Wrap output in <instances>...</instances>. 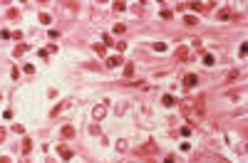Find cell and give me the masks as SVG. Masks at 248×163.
I'll return each instance as SVG.
<instances>
[{
  "instance_id": "13",
  "label": "cell",
  "mask_w": 248,
  "mask_h": 163,
  "mask_svg": "<svg viewBox=\"0 0 248 163\" xmlns=\"http://www.w3.org/2000/svg\"><path fill=\"white\" fill-rule=\"evenodd\" d=\"M30 148H33V141H30V138H28V141H25V146H23V151H25V153H28V151H30Z\"/></svg>"
},
{
  "instance_id": "1",
  "label": "cell",
  "mask_w": 248,
  "mask_h": 163,
  "mask_svg": "<svg viewBox=\"0 0 248 163\" xmlns=\"http://www.w3.org/2000/svg\"><path fill=\"white\" fill-rule=\"evenodd\" d=\"M181 111L191 119V121H199L201 119V114H204V99H184L181 101Z\"/></svg>"
},
{
  "instance_id": "5",
  "label": "cell",
  "mask_w": 248,
  "mask_h": 163,
  "mask_svg": "<svg viewBox=\"0 0 248 163\" xmlns=\"http://www.w3.org/2000/svg\"><path fill=\"white\" fill-rule=\"evenodd\" d=\"M119 65H122L119 57H109V60H107V67H119Z\"/></svg>"
},
{
  "instance_id": "14",
  "label": "cell",
  "mask_w": 248,
  "mask_h": 163,
  "mask_svg": "<svg viewBox=\"0 0 248 163\" xmlns=\"http://www.w3.org/2000/svg\"><path fill=\"white\" fill-rule=\"evenodd\" d=\"M204 62H206V65H209V67H211V65H213V62H216V60H213V57H211V55H206V57H204Z\"/></svg>"
},
{
  "instance_id": "4",
  "label": "cell",
  "mask_w": 248,
  "mask_h": 163,
  "mask_svg": "<svg viewBox=\"0 0 248 163\" xmlns=\"http://www.w3.org/2000/svg\"><path fill=\"white\" fill-rule=\"evenodd\" d=\"M154 151H156V146H154V141H149L146 146H142V148H139V153H144V156H146V153H154Z\"/></svg>"
},
{
  "instance_id": "16",
  "label": "cell",
  "mask_w": 248,
  "mask_h": 163,
  "mask_svg": "<svg viewBox=\"0 0 248 163\" xmlns=\"http://www.w3.org/2000/svg\"><path fill=\"white\" fill-rule=\"evenodd\" d=\"M0 163H8V161H5V158H0Z\"/></svg>"
},
{
  "instance_id": "6",
  "label": "cell",
  "mask_w": 248,
  "mask_h": 163,
  "mask_svg": "<svg viewBox=\"0 0 248 163\" xmlns=\"http://www.w3.org/2000/svg\"><path fill=\"white\" fill-rule=\"evenodd\" d=\"M62 136H65V138L74 136V129H72V126H65V129H62Z\"/></svg>"
},
{
  "instance_id": "8",
  "label": "cell",
  "mask_w": 248,
  "mask_h": 163,
  "mask_svg": "<svg viewBox=\"0 0 248 163\" xmlns=\"http://www.w3.org/2000/svg\"><path fill=\"white\" fill-rule=\"evenodd\" d=\"M161 101H164V106H174V97H171V94H166Z\"/></svg>"
},
{
  "instance_id": "10",
  "label": "cell",
  "mask_w": 248,
  "mask_h": 163,
  "mask_svg": "<svg viewBox=\"0 0 248 163\" xmlns=\"http://www.w3.org/2000/svg\"><path fill=\"white\" fill-rule=\"evenodd\" d=\"M60 156H62V158H72V151H67V148H60Z\"/></svg>"
},
{
  "instance_id": "12",
  "label": "cell",
  "mask_w": 248,
  "mask_h": 163,
  "mask_svg": "<svg viewBox=\"0 0 248 163\" xmlns=\"http://www.w3.org/2000/svg\"><path fill=\"white\" fill-rule=\"evenodd\" d=\"M40 22H42V25H47V22H50V15H45V12H42V15H40Z\"/></svg>"
},
{
  "instance_id": "9",
  "label": "cell",
  "mask_w": 248,
  "mask_h": 163,
  "mask_svg": "<svg viewBox=\"0 0 248 163\" xmlns=\"http://www.w3.org/2000/svg\"><path fill=\"white\" fill-rule=\"evenodd\" d=\"M176 57H179V60H186V57H189V52L181 47V50H176Z\"/></svg>"
},
{
  "instance_id": "11",
  "label": "cell",
  "mask_w": 248,
  "mask_h": 163,
  "mask_svg": "<svg viewBox=\"0 0 248 163\" xmlns=\"http://www.w3.org/2000/svg\"><path fill=\"white\" fill-rule=\"evenodd\" d=\"M124 74H127V77H132V74H134V67L127 65V67H124Z\"/></svg>"
},
{
  "instance_id": "3",
  "label": "cell",
  "mask_w": 248,
  "mask_h": 163,
  "mask_svg": "<svg viewBox=\"0 0 248 163\" xmlns=\"http://www.w3.org/2000/svg\"><path fill=\"white\" fill-rule=\"evenodd\" d=\"M184 84H186V87H196V84H199V77H196V74H186V77H184Z\"/></svg>"
},
{
  "instance_id": "15",
  "label": "cell",
  "mask_w": 248,
  "mask_h": 163,
  "mask_svg": "<svg viewBox=\"0 0 248 163\" xmlns=\"http://www.w3.org/2000/svg\"><path fill=\"white\" fill-rule=\"evenodd\" d=\"M3 138H5V131H3V129H0V141H3Z\"/></svg>"
},
{
  "instance_id": "2",
  "label": "cell",
  "mask_w": 248,
  "mask_h": 163,
  "mask_svg": "<svg viewBox=\"0 0 248 163\" xmlns=\"http://www.w3.org/2000/svg\"><path fill=\"white\" fill-rule=\"evenodd\" d=\"M194 163H228V161H223V158H216V156H196V161Z\"/></svg>"
},
{
  "instance_id": "7",
  "label": "cell",
  "mask_w": 248,
  "mask_h": 163,
  "mask_svg": "<svg viewBox=\"0 0 248 163\" xmlns=\"http://www.w3.org/2000/svg\"><path fill=\"white\" fill-rule=\"evenodd\" d=\"M104 114H107V109H104V106H97V109H94V116H97V119H102Z\"/></svg>"
}]
</instances>
